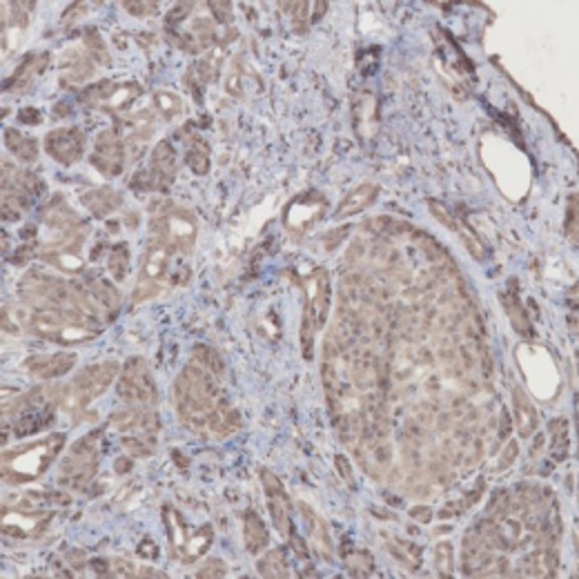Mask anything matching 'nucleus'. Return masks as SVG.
Instances as JSON below:
<instances>
[{"label": "nucleus", "mask_w": 579, "mask_h": 579, "mask_svg": "<svg viewBox=\"0 0 579 579\" xmlns=\"http://www.w3.org/2000/svg\"><path fill=\"white\" fill-rule=\"evenodd\" d=\"M288 537H290V546H292L294 555H296L298 559H308V541H306L301 535H296L294 530H292Z\"/></svg>", "instance_id": "49"}, {"label": "nucleus", "mask_w": 579, "mask_h": 579, "mask_svg": "<svg viewBox=\"0 0 579 579\" xmlns=\"http://www.w3.org/2000/svg\"><path fill=\"white\" fill-rule=\"evenodd\" d=\"M256 570H258V575H263V577H290V566H288V559H286V550L283 548H274L266 557H261L258 564H256Z\"/></svg>", "instance_id": "27"}, {"label": "nucleus", "mask_w": 579, "mask_h": 579, "mask_svg": "<svg viewBox=\"0 0 579 579\" xmlns=\"http://www.w3.org/2000/svg\"><path fill=\"white\" fill-rule=\"evenodd\" d=\"M517 457H519V443L517 441H508L506 450H503V455L499 459V470H508Z\"/></svg>", "instance_id": "46"}, {"label": "nucleus", "mask_w": 579, "mask_h": 579, "mask_svg": "<svg viewBox=\"0 0 579 579\" xmlns=\"http://www.w3.org/2000/svg\"><path fill=\"white\" fill-rule=\"evenodd\" d=\"M89 161L107 178H114V176H119L123 172L125 147H123L121 139L116 136V132H111V129H105V132H101L96 136L94 152H91V158Z\"/></svg>", "instance_id": "10"}, {"label": "nucleus", "mask_w": 579, "mask_h": 579, "mask_svg": "<svg viewBox=\"0 0 579 579\" xmlns=\"http://www.w3.org/2000/svg\"><path fill=\"white\" fill-rule=\"evenodd\" d=\"M348 570L352 577H370V573L375 570V559L370 553H354L348 557Z\"/></svg>", "instance_id": "37"}, {"label": "nucleus", "mask_w": 579, "mask_h": 579, "mask_svg": "<svg viewBox=\"0 0 579 579\" xmlns=\"http://www.w3.org/2000/svg\"><path fill=\"white\" fill-rule=\"evenodd\" d=\"M435 568L439 577H450L455 570V550L450 541H439L435 546Z\"/></svg>", "instance_id": "34"}, {"label": "nucleus", "mask_w": 579, "mask_h": 579, "mask_svg": "<svg viewBox=\"0 0 579 579\" xmlns=\"http://www.w3.org/2000/svg\"><path fill=\"white\" fill-rule=\"evenodd\" d=\"M136 577H165V573L152 570V568H141V570H136Z\"/></svg>", "instance_id": "61"}, {"label": "nucleus", "mask_w": 579, "mask_h": 579, "mask_svg": "<svg viewBox=\"0 0 579 579\" xmlns=\"http://www.w3.org/2000/svg\"><path fill=\"white\" fill-rule=\"evenodd\" d=\"M261 481H263V490L268 497V508H270V515L274 521V528L288 537L294 530L290 524V510H292L290 495L286 493L283 483L278 481V477L270 470H261Z\"/></svg>", "instance_id": "11"}, {"label": "nucleus", "mask_w": 579, "mask_h": 579, "mask_svg": "<svg viewBox=\"0 0 579 579\" xmlns=\"http://www.w3.org/2000/svg\"><path fill=\"white\" fill-rule=\"evenodd\" d=\"M377 196H379V185L377 183H363V185H359L357 190H352L339 203L337 212H334V218L341 221V218H348V216H354V214L363 212L366 208H370V205L377 201Z\"/></svg>", "instance_id": "17"}, {"label": "nucleus", "mask_w": 579, "mask_h": 579, "mask_svg": "<svg viewBox=\"0 0 579 579\" xmlns=\"http://www.w3.org/2000/svg\"><path fill=\"white\" fill-rule=\"evenodd\" d=\"M83 203H85V208L99 216V218H105L109 212H114L119 205H121V198L114 190H109V188H99V190H91L83 196Z\"/></svg>", "instance_id": "25"}, {"label": "nucleus", "mask_w": 579, "mask_h": 579, "mask_svg": "<svg viewBox=\"0 0 579 579\" xmlns=\"http://www.w3.org/2000/svg\"><path fill=\"white\" fill-rule=\"evenodd\" d=\"M49 421H51V410H36V413L21 415V419H18L14 426V431L18 437H27V435L39 433L41 428Z\"/></svg>", "instance_id": "29"}, {"label": "nucleus", "mask_w": 579, "mask_h": 579, "mask_svg": "<svg viewBox=\"0 0 579 579\" xmlns=\"http://www.w3.org/2000/svg\"><path fill=\"white\" fill-rule=\"evenodd\" d=\"M566 234L570 241L577 243V194L568 198V210H566Z\"/></svg>", "instance_id": "43"}, {"label": "nucleus", "mask_w": 579, "mask_h": 579, "mask_svg": "<svg viewBox=\"0 0 579 579\" xmlns=\"http://www.w3.org/2000/svg\"><path fill=\"white\" fill-rule=\"evenodd\" d=\"M96 455H99V433H89L74 443L61 461L59 485L71 490H83L96 477Z\"/></svg>", "instance_id": "4"}, {"label": "nucleus", "mask_w": 579, "mask_h": 579, "mask_svg": "<svg viewBox=\"0 0 579 579\" xmlns=\"http://www.w3.org/2000/svg\"><path fill=\"white\" fill-rule=\"evenodd\" d=\"M114 89H116V85L111 83V81H101L96 85H89L83 91V94H81V101L83 103H89V105H99L103 101H109L111 94H114Z\"/></svg>", "instance_id": "36"}, {"label": "nucleus", "mask_w": 579, "mask_h": 579, "mask_svg": "<svg viewBox=\"0 0 579 579\" xmlns=\"http://www.w3.org/2000/svg\"><path fill=\"white\" fill-rule=\"evenodd\" d=\"M428 210H431V214L441 223L443 228H448V230H453V232H457L459 230V221H457V216L445 208V205L441 203V201H435V198H431L428 201Z\"/></svg>", "instance_id": "38"}, {"label": "nucleus", "mask_w": 579, "mask_h": 579, "mask_svg": "<svg viewBox=\"0 0 579 579\" xmlns=\"http://www.w3.org/2000/svg\"><path fill=\"white\" fill-rule=\"evenodd\" d=\"M188 165L196 174H208L210 170V152H208V145L201 139H194L188 147Z\"/></svg>", "instance_id": "31"}, {"label": "nucleus", "mask_w": 579, "mask_h": 579, "mask_svg": "<svg viewBox=\"0 0 579 579\" xmlns=\"http://www.w3.org/2000/svg\"><path fill=\"white\" fill-rule=\"evenodd\" d=\"M334 463H337V470H339V475H341V477H343V479H346V481H348V483L352 485L354 481H352V470H350V461H348V459H346L343 455H337V457H334Z\"/></svg>", "instance_id": "54"}, {"label": "nucleus", "mask_w": 579, "mask_h": 579, "mask_svg": "<svg viewBox=\"0 0 579 579\" xmlns=\"http://www.w3.org/2000/svg\"><path fill=\"white\" fill-rule=\"evenodd\" d=\"M45 152L61 165L79 163L85 152V134L79 127H59L45 136Z\"/></svg>", "instance_id": "9"}, {"label": "nucleus", "mask_w": 579, "mask_h": 579, "mask_svg": "<svg viewBox=\"0 0 579 579\" xmlns=\"http://www.w3.org/2000/svg\"><path fill=\"white\" fill-rule=\"evenodd\" d=\"M421 246H423V250L428 252V256H441V254H443V250L437 246V243H435L433 238H421Z\"/></svg>", "instance_id": "58"}, {"label": "nucleus", "mask_w": 579, "mask_h": 579, "mask_svg": "<svg viewBox=\"0 0 579 579\" xmlns=\"http://www.w3.org/2000/svg\"><path fill=\"white\" fill-rule=\"evenodd\" d=\"M34 497H39L43 501H49V503H59V506H69L71 503V497L61 493V490H49V493H34Z\"/></svg>", "instance_id": "48"}, {"label": "nucleus", "mask_w": 579, "mask_h": 579, "mask_svg": "<svg viewBox=\"0 0 579 579\" xmlns=\"http://www.w3.org/2000/svg\"><path fill=\"white\" fill-rule=\"evenodd\" d=\"M149 230H152L156 241H161L163 246H167L172 252L174 250L190 252L196 241L198 223L190 210L172 208L170 212L154 216L149 221Z\"/></svg>", "instance_id": "6"}, {"label": "nucleus", "mask_w": 579, "mask_h": 579, "mask_svg": "<svg viewBox=\"0 0 579 579\" xmlns=\"http://www.w3.org/2000/svg\"><path fill=\"white\" fill-rule=\"evenodd\" d=\"M139 555L145 557V559H156L158 557V546L154 544V539L145 537L139 544Z\"/></svg>", "instance_id": "51"}, {"label": "nucleus", "mask_w": 579, "mask_h": 579, "mask_svg": "<svg viewBox=\"0 0 579 579\" xmlns=\"http://www.w3.org/2000/svg\"><path fill=\"white\" fill-rule=\"evenodd\" d=\"M18 119H21V123H27V125H39L41 123V111L34 109V107H27V109H21Z\"/></svg>", "instance_id": "55"}, {"label": "nucleus", "mask_w": 579, "mask_h": 579, "mask_svg": "<svg viewBox=\"0 0 579 579\" xmlns=\"http://www.w3.org/2000/svg\"><path fill=\"white\" fill-rule=\"evenodd\" d=\"M154 103H156L158 111H161V114H163L167 121L174 119V116H178L181 111H183L181 99H178L176 94H172V91H156V94H154Z\"/></svg>", "instance_id": "35"}, {"label": "nucleus", "mask_w": 579, "mask_h": 579, "mask_svg": "<svg viewBox=\"0 0 579 579\" xmlns=\"http://www.w3.org/2000/svg\"><path fill=\"white\" fill-rule=\"evenodd\" d=\"M123 448L132 457H149L154 453V441L139 437V435H129V437H123Z\"/></svg>", "instance_id": "39"}, {"label": "nucleus", "mask_w": 579, "mask_h": 579, "mask_svg": "<svg viewBox=\"0 0 579 579\" xmlns=\"http://www.w3.org/2000/svg\"><path fill=\"white\" fill-rule=\"evenodd\" d=\"M493 548L473 530L463 537V555H461V570L465 577H485V573H493L495 557Z\"/></svg>", "instance_id": "13"}, {"label": "nucleus", "mask_w": 579, "mask_h": 579, "mask_svg": "<svg viewBox=\"0 0 579 579\" xmlns=\"http://www.w3.org/2000/svg\"><path fill=\"white\" fill-rule=\"evenodd\" d=\"M111 575L114 577H136V568L132 566V562H127L123 557L111 559Z\"/></svg>", "instance_id": "44"}, {"label": "nucleus", "mask_w": 579, "mask_h": 579, "mask_svg": "<svg viewBox=\"0 0 579 579\" xmlns=\"http://www.w3.org/2000/svg\"><path fill=\"white\" fill-rule=\"evenodd\" d=\"M228 575V566L226 562H221V559H208L198 570L194 577L198 579H216V577H226Z\"/></svg>", "instance_id": "41"}, {"label": "nucleus", "mask_w": 579, "mask_h": 579, "mask_svg": "<svg viewBox=\"0 0 579 579\" xmlns=\"http://www.w3.org/2000/svg\"><path fill=\"white\" fill-rule=\"evenodd\" d=\"M550 453L557 461H564L570 450V441H568V421L566 419H555L550 421Z\"/></svg>", "instance_id": "28"}, {"label": "nucleus", "mask_w": 579, "mask_h": 579, "mask_svg": "<svg viewBox=\"0 0 579 579\" xmlns=\"http://www.w3.org/2000/svg\"><path fill=\"white\" fill-rule=\"evenodd\" d=\"M218 383L214 381L212 372L194 361L181 370L174 383V401L181 421L190 431H208V423L218 406Z\"/></svg>", "instance_id": "1"}, {"label": "nucleus", "mask_w": 579, "mask_h": 579, "mask_svg": "<svg viewBox=\"0 0 579 579\" xmlns=\"http://www.w3.org/2000/svg\"><path fill=\"white\" fill-rule=\"evenodd\" d=\"M114 468H116L119 475H125V473L132 470V461H129V457H119L116 463H114Z\"/></svg>", "instance_id": "59"}, {"label": "nucleus", "mask_w": 579, "mask_h": 579, "mask_svg": "<svg viewBox=\"0 0 579 579\" xmlns=\"http://www.w3.org/2000/svg\"><path fill=\"white\" fill-rule=\"evenodd\" d=\"M76 363V354L74 352H56V354H43V357H31L25 368L31 372L36 379H59L74 368Z\"/></svg>", "instance_id": "14"}, {"label": "nucleus", "mask_w": 579, "mask_h": 579, "mask_svg": "<svg viewBox=\"0 0 579 579\" xmlns=\"http://www.w3.org/2000/svg\"><path fill=\"white\" fill-rule=\"evenodd\" d=\"M559 566V555L553 546H544L537 553H530L524 562L519 564V573L526 577H555Z\"/></svg>", "instance_id": "20"}, {"label": "nucleus", "mask_w": 579, "mask_h": 579, "mask_svg": "<svg viewBox=\"0 0 579 579\" xmlns=\"http://www.w3.org/2000/svg\"><path fill=\"white\" fill-rule=\"evenodd\" d=\"M5 145L9 152L23 163H34L36 156H39V143L29 136H23L18 129L14 127H7L5 129Z\"/></svg>", "instance_id": "26"}, {"label": "nucleus", "mask_w": 579, "mask_h": 579, "mask_svg": "<svg viewBox=\"0 0 579 579\" xmlns=\"http://www.w3.org/2000/svg\"><path fill=\"white\" fill-rule=\"evenodd\" d=\"M170 252L172 250L156 238H152V243L145 248L139 281L132 292V303H143L147 298H154L156 294H161L167 276V263H170Z\"/></svg>", "instance_id": "7"}, {"label": "nucleus", "mask_w": 579, "mask_h": 579, "mask_svg": "<svg viewBox=\"0 0 579 579\" xmlns=\"http://www.w3.org/2000/svg\"><path fill=\"white\" fill-rule=\"evenodd\" d=\"M314 5H316V9H314L312 21L316 23V21H319V18L323 16V11H328V3H314Z\"/></svg>", "instance_id": "62"}, {"label": "nucleus", "mask_w": 579, "mask_h": 579, "mask_svg": "<svg viewBox=\"0 0 579 579\" xmlns=\"http://www.w3.org/2000/svg\"><path fill=\"white\" fill-rule=\"evenodd\" d=\"M49 65V54L43 51V54H36V56H27V61L18 67V71L14 74V76L5 83L7 89H14V91H23L27 89L36 76H41V74L45 71V67Z\"/></svg>", "instance_id": "23"}, {"label": "nucleus", "mask_w": 579, "mask_h": 579, "mask_svg": "<svg viewBox=\"0 0 579 579\" xmlns=\"http://www.w3.org/2000/svg\"><path fill=\"white\" fill-rule=\"evenodd\" d=\"M85 45L89 49V56H91V61H96L101 65H109L111 59H109V49H107V43L101 39V34L99 29H85Z\"/></svg>", "instance_id": "33"}, {"label": "nucleus", "mask_w": 579, "mask_h": 579, "mask_svg": "<svg viewBox=\"0 0 579 579\" xmlns=\"http://www.w3.org/2000/svg\"><path fill=\"white\" fill-rule=\"evenodd\" d=\"M123 5L129 14H134V16H152L158 11L156 3H136V0H132V3H123Z\"/></svg>", "instance_id": "45"}, {"label": "nucleus", "mask_w": 579, "mask_h": 579, "mask_svg": "<svg viewBox=\"0 0 579 579\" xmlns=\"http://www.w3.org/2000/svg\"><path fill=\"white\" fill-rule=\"evenodd\" d=\"M410 517H413L415 521H419V524H431L433 508L431 506H415V508H410Z\"/></svg>", "instance_id": "53"}, {"label": "nucleus", "mask_w": 579, "mask_h": 579, "mask_svg": "<svg viewBox=\"0 0 579 579\" xmlns=\"http://www.w3.org/2000/svg\"><path fill=\"white\" fill-rule=\"evenodd\" d=\"M67 562L76 568V570H83V566H85V553L83 550H69L67 553Z\"/></svg>", "instance_id": "57"}, {"label": "nucleus", "mask_w": 579, "mask_h": 579, "mask_svg": "<svg viewBox=\"0 0 579 579\" xmlns=\"http://www.w3.org/2000/svg\"><path fill=\"white\" fill-rule=\"evenodd\" d=\"M119 363L114 359H107L94 366L83 368L74 383L67 388V392L61 397V401L69 408V410H83L91 399L101 397L103 392L111 386V381L119 379Z\"/></svg>", "instance_id": "5"}, {"label": "nucleus", "mask_w": 579, "mask_h": 579, "mask_svg": "<svg viewBox=\"0 0 579 579\" xmlns=\"http://www.w3.org/2000/svg\"><path fill=\"white\" fill-rule=\"evenodd\" d=\"M503 439L510 435V417L506 415V410H503V417H501V433H499Z\"/></svg>", "instance_id": "60"}, {"label": "nucleus", "mask_w": 579, "mask_h": 579, "mask_svg": "<svg viewBox=\"0 0 579 579\" xmlns=\"http://www.w3.org/2000/svg\"><path fill=\"white\" fill-rule=\"evenodd\" d=\"M192 361L198 363L201 368H205L212 375H221L223 372V363H221V357L218 352L210 346H194L192 350Z\"/></svg>", "instance_id": "32"}, {"label": "nucleus", "mask_w": 579, "mask_h": 579, "mask_svg": "<svg viewBox=\"0 0 579 579\" xmlns=\"http://www.w3.org/2000/svg\"><path fill=\"white\" fill-rule=\"evenodd\" d=\"M116 390H119V397L125 403H134V406H152L158 397L152 370H149L147 361L141 357L127 359L121 377L116 379Z\"/></svg>", "instance_id": "8"}, {"label": "nucleus", "mask_w": 579, "mask_h": 579, "mask_svg": "<svg viewBox=\"0 0 579 579\" xmlns=\"http://www.w3.org/2000/svg\"><path fill=\"white\" fill-rule=\"evenodd\" d=\"M301 515L306 519V526H308V535H310V541L314 550L319 553L323 559L332 562V555H334V548H332V539H330V533H328V526L326 521L316 515L312 508H308L306 503H301Z\"/></svg>", "instance_id": "19"}, {"label": "nucleus", "mask_w": 579, "mask_h": 579, "mask_svg": "<svg viewBox=\"0 0 579 579\" xmlns=\"http://www.w3.org/2000/svg\"><path fill=\"white\" fill-rule=\"evenodd\" d=\"M163 524L167 530V539H170L172 557L183 564L196 562L198 557H203L210 550L212 541H214V533L210 526H203V528L190 533L188 526H185V521L181 519V515L172 506L163 508Z\"/></svg>", "instance_id": "3"}, {"label": "nucleus", "mask_w": 579, "mask_h": 579, "mask_svg": "<svg viewBox=\"0 0 579 579\" xmlns=\"http://www.w3.org/2000/svg\"><path fill=\"white\" fill-rule=\"evenodd\" d=\"M513 421L517 426V433L521 439H528L537 433V426H539V419H537V410L530 401V397L526 395L521 388H515L513 390Z\"/></svg>", "instance_id": "15"}, {"label": "nucleus", "mask_w": 579, "mask_h": 579, "mask_svg": "<svg viewBox=\"0 0 579 579\" xmlns=\"http://www.w3.org/2000/svg\"><path fill=\"white\" fill-rule=\"evenodd\" d=\"M91 570L96 577H109L111 575V562L105 557H94L91 559Z\"/></svg>", "instance_id": "50"}, {"label": "nucleus", "mask_w": 579, "mask_h": 579, "mask_svg": "<svg viewBox=\"0 0 579 579\" xmlns=\"http://www.w3.org/2000/svg\"><path fill=\"white\" fill-rule=\"evenodd\" d=\"M457 234L461 236L463 246L468 248V252L473 254V258H477V261H483V258H485V248H483V243L479 241V236H477L470 228H465V226H461V223H459Z\"/></svg>", "instance_id": "40"}, {"label": "nucleus", "mask_w": 579, "mask_h": 579, "mask_svg": "<svg viewBox=\"0 0 579 579\" xmlns=\"http://www.w3.org/2000/svg\"><path fill=\"white\" fill-rule=\"evenodd\" d=\"M3 519H11V521H21V526H9V528H3V535H9V537H16V539H25V537H31V535H39L45 526H47V519H51V513H25L21 517V513H14V510H7L3 508Z\"/></svg>", "instance_id": "18"}, {"label": "nucleus", "mask_w": 579, "mask_h": 579, "mask_svg": "<svg viewBox=\"0 0 579 579\" xmlns=\"http://www.w3.org/2000/svg\"><path fill=\"white\" fill-rule=\"evenodd\" d=\"M149 170H152V174L156 176V181L161 183L163 190L174 181V174H176V149L172 147L170 141H161L154 147L152 161H149Z\"/></svg>", "instance_id": "16"}, {"label": "nucleus", "mask_w": 579, "mask_h": 579, "mask_svg": "<svg viewBox=\"0 0 579 579\" xmlns=\"http://www.w3.org/2000/svg\"><path fill=\"white\" fill-rule=\"evenodd\" d=\"M190 11H192V3H178L170 14H167V23H170V25H176V21L185 18Z\"/></svg>", "instance_id": "52"}, {"label": "nucleus", "mask_w": 579, "mask_h": 579, "mask_svg": "<svg viewBox=\"0 0 579 579\" xmlns=\"http://www.w3.org/2000/svg\"><path fill=\"white\" fill-rule=\"evenodd\" d=\"M185 87H188V89L192 91V96H194V101H196V103H201V101H203V91H201V85H196L192 69H190L188 74H185Z\"/></svg>", "instance_id": "56"}, {"label": "nucleus", "mask_w": 579, "mask_h": 579, "mask_svg": "<svg viewBox=\"0 0 579 579\" xmlns=\"http://www.w3.org/2000/svg\"><path fill=\"white\" fill-rule=\"evenodd\" d=\"M132 188L134 190H143V192H152V190H163L161 188V183L156 181V176L152 174V170H141V172H136L134 174V178H132Z\"/></svg>", "instance_id": "42"}, {"label": "nucleus", "mask_w": 579, "mask_h": 579, "mask_svg": "<svg viewBox=\"0 0 579 579\" xmlns=\"http://www.w3.org/2000/svg\"><path fill=\"white\" fill-rule=\"evenodd\" d=\"M109 426L123 435L141 433L139 437L154 441L158 428H161V421H158L156 413H152V410H147V408H127V410H119V413L111 415Z\"/></svg>", "instance_id": "12"}, {"label": "nucleus", "mask_w": 579, "mask_h": 579, "mask_svg": "<svg viewBox=\"0 0 579 579\" xmlns=\"http://www.w3.org/2000/svg\"><path fill=\"white\" fill-rule=\"evenodd\" d=\"M107 268H109V274L111 278H116V281H123L127 276V268H129V248L125 243H119L109 250V261H107Z\"/></svg>", "instance_id": "30"}, {"label": "nucleus", "mask_w": 579, "mask_h": 579, "mask_svg": "<svg viewBox=\"0 0 579 579\" xmlns=\"http://www.w3.org/2000/svg\"><path fill=\"white\" fill-rule=\"evenodd\" d=\"M243 541H246V548L250 555H258L270 544L266 521L261 519L258 513H254V510H248L246 517H243Z\"/></svg>", "instance_id": "22"}, {"label": "nucleus", "mask_w": 579, "mask_h": 579, "mask_svg": "<svg viewBox=\"0 0 579 579\" xmlns=\"http://www.w3.org/2000/svg\"><path fill=\"white\" fill-rule=\"evenodd\" d=\"M208 5H210V9H212V14H214V18L218 23H223V25L230 23V18H232V5L230 3H208Z\"/></svg>", "instance_id": "47"}, {"label": "nucleus", "mask_w": 579, "mask_h": 579, "mask_svg": "<svg viewBox=\"0 0 579 579\" xmlns=\"http://www.w3.org/2000/svg\"><path fill=\"white\" fill-rule=\"evenodd\" d=\"M85 281H87V288L89 292L94 294V298L99 301V306L103 310H109L111 314H114L121 306V294L119 290L111 286V281H107L105 276L96 274V272H87L85 276Z\"/></svg>", "instance_id": "24"}, {"label": "nucleus", "mask_w": 579, "mask_h": 579, "mask_svg": "<svg viewBox=\"0 0 579 579\" xmlns=\"http://www.w3.org/2000/svg\"><path fill=\"white\" fill-rule=\"evenodd\" d=\"M65 445V435L54 433L41 441H34L21 448H11L3 453V479L7 483H27L41 477L49 463L59 457Z\"/></svg>", "instance_id": "2"}, {"label": "nucleus", "mask_w": 579, "mask_h": 579, "mask_svg": "<svg viewBox=\"0 0 579 579\" xmlns=\"http://www.w3.org/2000/svg\"><path fill=\"white\" fill-rule=\"evenodd\" d=\"M499 298H501L503 308H506V314L510 316L513 328L521 334V337H533V332H535V330H533V323H530V319H528V314H526L524 306H521V301H519L517 281H515V278L508 283V290L499 294Z\"/></svg>", "instance_id": "21"}]
</instances>
